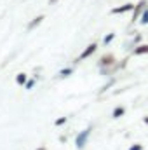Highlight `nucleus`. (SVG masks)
<instances>
[{"label":"nucleus","instance_id":"nucleus-1","mask_svg":"<svg viewBox=\"0 0 148 150\" xmlns=\"http://www.w3.org/2000/svg\"><path fill=\"white\" fill-rule=\"evenodd\" d=\"M98 51V44L96 42H92V44H89L82 52H80V56H77L75 58V63H80V61H84V59H87V58H91L94 52Z\"/></svg>","mask_w":148,"mask_h":150},{"label":"nucleus","instance_id":"nucleus-2","mask_svg":"<svg viewBox=\"0 0 148 150\" xmlns=\"http://www.w3.org/2000/svg\"><path fill=\"white\" fill-rule=\"evenodd\" d=\"M91 131H92V127L89 126V127H85L84 131H80L78 133V136H77V140H75V143H77V149L82 150L85 147V143H87V140H89V136H91Z\"/></svg>","mask_w":148,"mask_h":150},{"label":"nucleus","instance_id":"nucleus-3","mask_svg":"<svg viewBox=\"0 0 148 150\" xmlns=\"http://www.w3.org/2000/svg\"><path fill=\"white\" fill-rule=\"evenodd\" d=\"M148 5V0H141V2H138L136 5H134V9H132V19H131V23L134 25L138 19H140V16H141V12L145 11V7Z\"/></svg>","mask_w":148,"mask_h":150},{"label":"nucleus","instance_id":"nucleus-4","mask_svg":"<svg viewBox=\"0 0 148 150\" xmlns=\"http://www.w3.org/2000/svg\"><path fill=\"white\" fill-rule=\"evenodd\" d=\"M134 9V4H124V5H118V7H113L110 12L111 14H125V12H131Z\"/></svg>","mask_w":148,"mask_h":150},{"label":"nucleus","instance_id":"nucleus-5","mask_svg":"<svg viewBox=\"0 0 148 150\" xmlns=\"http://www.w3.org/2000/svg\"><path fill=\"white\" fill-rule=\"evenodd\" d=\"M98 65H99V68H105V67H111V65H115V56H113V54H105V56H101Z\"/></svg>","mask_w":148,"mask_h":150},{"label":"nucleus","instance_id":"nucleus-6","mask_svg":"<svg viewBox=\"0 0 148 150\" xmlns=\"http://www.w3.org/2000/svg\"><path fill=\"white\" fill-rule=\"evenodd\" d=\"M132 56H143V54H148V44H140V45H134Z\"/></svg>","mask_w":148,"mask_h":150},{"label":"nucleus","instance_id":"nucleus-7","mask_svg":"<svg viewBox=\"0 0 148 150\" xmlns=\"http://www.w3.org/2000/svg\"><path fill=\"white\" fill-rule=\"evenodd\" d=\"M44 19H45V16H44V14H40V16H37V18H33V19H32V21L28 23V26H26V30H28V32H32V30H35V28H37V26L40 25V23H42V21H44Z\"/></svg>","mask_w":148,"mask_h":150},{"label":"nucleus","instance_id":"nucleus-8","mask_svg":"<svg viewBox=\"0 0 148 150\" xmlns=\"http://www.w3.org/2000/svg\"><path fill=\"white\" fill-rule=\"evenodd\" d=\"M124 113H125V108H124V107H115L113 112H111V117H113V119H120Z\"/></svg>","mask_w":148,"mask_h":150},{"label":"nucleus","instance_id":"nucleus-9","mask_svg":"<svg viewBox=\"0 0 148 150\" xmlns=\"http://www.w3.org/2000/svg\"><path fill=\"white\" fill-rule=\"evenodd\" d=\"M26 80H28V75L26 74H18L16 75V84H18V86H25Z\"/></svg>","mask_w":148,"mask_h":150},{"label":"nucleus","instance_id":"nucleus-10","mask_svg":"<svg viewBox=\"0 0 148 150\" xmlns=\"http://www.w3.org/2000/svg\"><path fill=\"white\" fill-rule=\"evenodd\" d=\"M141 25H148V5L145 7V11L141 12V16H140V19H138Z\"/></svg>","mask_w":148,"mask_h":150},{"label":"nucleus","instance_id":"nucleus-11","mask_svg":"<svg viewBox=\"0 0 148 150\" xmlns=\"http://www.w3.org/2000/svg\"><path fill=\"white\" fill-rule=\"evenodd\" d=\"M72 72H73V68H63V70H59L58 75H59V77H68Z\"/></svg>","mask_w":148,"mask_h":150},{"label":"nucleus","instance_id":"nucleus-12","mask_svg":"<svg viewBox=\"0 0 148 150\" xmlns=\"http://www.w3.org/2000/svg\"><path fill=\"white\" fill-rule=\"evenodd\" d=\"M33 86H35V79H30V80H26V84H25V87H26V91H30V89H33Z\"/></svg>","mask_w":148,"mask_h":150},{"label":"nucleus","instance_id":"nucleus-13","mask_svg":"<svg viewBox=\"0 0 148 150\" xmlns=\"http://www.w3.org/2000/svg\"><path fill=\"white\" fill-rule=\"evenodd\" d=\"M113 38H115V33H108L106 37L103 38V44H105V45H106V44H110V42L113 40Z\"/></svg>","mask_w":148,"mask_h":150},{"label":"nucleus","instance_id":"nucleus-14","mask_svg":"<svg viewBox=\"0 0 148 150\" xmlns=\"http://www.w3.org/2000/svg\"><path fill=\"white\" fill-rule=\"evenodd\" d=\"M63 124H66V117H59V119H56V122H54V126H63Z\"/></svg>","mask_w":148,"mask_h":150},{"label":"nucleus","instance_id":"nucleus-15","mask_svg":"<svg viewBox=\"0 0 148 150\" xmlns=\"http://www.w3.org/2000/svg\"><path fill=\"white\" fill-rule=\"evenodd\" d=\"M129 150H143V145L141 143H134V145H131Z\"/></svg>","mask_w":148,"mask_h":150},{"label":"nucleus","instance_id":"nucleus-16","mask_svg":"<svg viewBox=\"0 0 148 150\" xmlns=\"http://www.w3.org/2000/svg\"><path fill=\"white\" fill-rule=\"evenodd\" d=\"M59 0H49V5H54V4H58Z\"/></svg>","mask_w":148,"mask_h":150},{"label":"nucleus","instance_id":"nucleus-17","mask_svg":"<svg viewBox=\"0 0 148 150\" xmlns=\"http://www.w3.org/2000/svg\"><path fill=\"white\" fill-rule=\"evenodd\" d=\"M143 122H145V124L148 126V117H143Z\"/></svg>","mask_w":148,"mask_h":150},{"label":"nucleus","instance_id":"nucleus-18","mask_svg":"<svg viewBox=\"0 0 148 150\" xmlns=\"http://www.w3.org/2000/svg\"><path fill=\"white\" fill-rule=\"evenodd\" d=\"M37 150H47V149H45V147H44V145H42V147H38Z\"/></svg>","mask_w":148,"mask_h":150}]
</instances>
